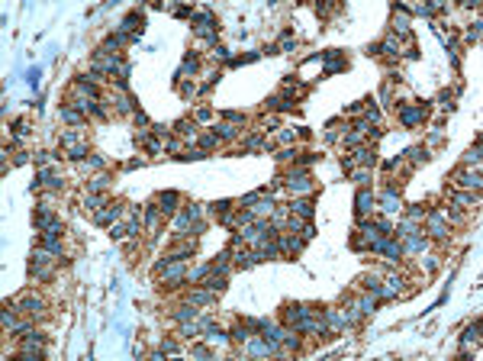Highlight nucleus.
Wrapping results in <instances>:
<instances>
[{"label":"nucleus","mask_w":483,"mask_h":361,"mask_svg":"<svg viewBox=\"0 0 483 361\" xmlns=\"http://www.w3.org/2000/svg\"><path fill=\"white\" fill-rule=\"evenodd\" d=\"M155 271L164 277V284H168V287H181L184 280H187V268H184L181 261H171V258H164Z\"/></svg>","instance_id":"obj_1"},{"label":"nucleus","mask_w":483,"mask_h":361,"mask_svg":"<svg viewBox=\"0 0 483 361\" xmlns=\"http://www.w3.org/2000/svg\"><path fill=\"white\" fill-rule=\"evenodd\" d=\"M13 310H20V313H29V316H36V313H42L46 310V300H42L39 294H32V290H23L20 297H13Z\"/></svg>","instance_id":"obj_2"},{"label":"nucleus","mask_w":483,"mask_h":361,"mask_svg":"<svg viewBox=\"0 0 483 361\" xmlns=\"http://www.w3.org/2000/svg\"><path fill=\"white\" fill-rule=\"evenodd\" d=\"M61 148H65V152L71 155V158H77V162H81V158L87 155V142H84V139L77 136V133H65V136H61Z\"/></svg>","instance_id":"obj_3"},{"label":"nucleus","mask_w":483,"mask_h":361,"mask_svg":"<svg viewBox=\"0 0 483 361\" xmlns=\"http://www.w3.org/2000/svg\"><path fill=\"white\" fill-rule=\"evenodd\" d=\"M193 23H197V26H193V32H197L200 39H206V42H216V20H213L209 13H200Z\"/></svg>","instance_id":"obj_4"},{"label":"nucleus","mask_w":483,"mask_h":361,"mask_svg":"<svg viewBox=\"0 0 483 361\" xmlns=\"http://www.w3.org/2000/svg\"><path fill=\"white\" fill-rule=\"evenodd\" d=\"M454 184H458L461 190H473V193H477L480 190V171L477 168H473V171H458V174H454Z\"/></svg>","instance_id":"obj_5"},{"label":"nucleus","mask_w":483,"mask_h":361,"mask_svg":"<svg viewBox=\"0 0 483 361\" xmlns=\"http://www.w3.org/2000/svg\"><path fill=\"white\" fill-rule=\"evenodd\" d=\"M355 204H358V216L364 219L367 213H374V210H377V197H374L367 187H361V190H358V200H355Z\"/></svg>","instance_id":"obj_6"},{"label":"nucleus","mask_w":483,"mask_h":361,"mask_svg":"<svg viewBox=\"0 0 483 361\" xmlns=\"http://www.w3.org/2000/svg\"><path fill=\"white\" fill-rule=\"evenodd\" d=\"M248 210H251V216H274L277 207H274V200H271V197H265V193L258 190V197H254V204Z\"/></svg>","instance_id":"obj_7"},{"label":"nucleus","mask_w":483,"mask_h":361,"mask_svg":"<svg viewBox=\"0 0 483 361\" xmlns=\"http://www.w3.org/2000/svg\"><path fill=\"white\" fill-rule=\"evenodd\" d=\"M290 193H310L313 190V178L306 171H296V174H290Z\"/></svg>","instance_id":"obj_8"},{"label":"nucleus","mask_w":483,"mask_h":361,"mask_svg":"<svg viewBox=\"0 0 483 361\" xmlns=\"http://www.w3.org/2000/svg\"><path fill=\"white\" fill-rule=\"evenodd\" d=\"M380 207H383V213H390V216H393V213H400V210H403V200H400V193H397V187H393V184H390V187H386L383 200H380Z\"/></svg>","instance_id":"obj_9"},{"label":"nucleus","mask_w":483,"mask_h":361,"mask_svg":"<svg viewBox=\"0 0 483 361\" xmlns=\"http://www.w3.org/2000/svg\"><path fill=\"white\" fill-rule=\"evenodd\" d=\"M42 184H49V187H55V190H58V187H61L58 171H55V168H42V171L36 174V181H32V190H39Z\"/></svg>","instance_id":"obj_10"},{"label":"nucleus","mask_w":483,"mask_h":361,"mask_svg":"<svg viewBox=\"0 0 483 361\" xmlns=\"http://www.w3.org/2000/svg\"><path fill=\"white\" fill-rule=\"evenodd\" d=\"M119 213H122V207H119V204H107V207L100 210V213H94V219H97L100 226H113V223L119 219Z\"/></svg>","instance_id":"obj_11"},{"label":"nucleus","mask_w":483,"mask_h":361,"mask_svg":"<svg viewBox=\"0 0 483 361\" xmlns=\"http://www.w3.org/2000/svg\"><path fill=\"white\" fill-rule=\"evenodd\" d=\"M422 116H425V107H422V103H419V107H403V113H400L403 126H416V123H422Z\"/></svg>","instance_id":"obj_12"},{"label":"nucleus","mask_w":483,"mask_h":361,"mask_svg":"<svg viewBox=\"0 0 483 361\" xmlns=\"http://www.w3.org/2000/svg\"><path fill=\"white\" fill-rule=\"evenodd\" d=\"M290 213L310 223V219H313V213H316V207H313V200H293V204H290Z\"/></svg>","instance_id":"obj_13"},{"label":"nucleus","mask_w":483,"mask_h":361,"mask_svg":"<svg viewBox=\"0 0 483 361\" xmlns=\"http://www.w3.org/2000/svg\"><path fill=\"white\" fill-rule=\"evenodd\" d=\"M303 242H306V239H300V235H293V232L284 235V239H277V245H280V252H284V255L300 252V249H303Z\"/></svg>","instance_id":"obj_14"},{"label":"nucleus","mask_w":483,"mask_h":361,"mask_svg":"<svg viewBox=\"0 0 483 361\" xmlns=\"http://www.w3.org/2000/svg\"><path fill=\"white\" fill-rule=\"evenodd\" d=\"M428 232H432L435 239H445V235H448V223H445L442 213H432V216H428Z\"/></svg>","instance_id":"obj_15"},{"label":"nucleus","mask_w":483,"mask_h":361,"mask_svg":"<svg viewBox=\"0 0 483 361\" xmlns=\"http://www.w3.org/2000/svg\"><path fill=\"white\" fill-rule=\"evenodd\" d=\"M174 319L178 323H190V319H200V310H197V303H184V306H178V313H174Z\"/></svg>","instance_id":"obj_16"},{"label":"nucleus","mask_w":483,"mask_h":361,"mask_svg":"<svg viewBox=\"0 0 483 361\" xmlns=\"http://www.w3.org/2000/svg\"><path fill=\"white\" fill-rule=\"evenodd\" d=\"M213 300H216V294H213V290H206V287L203 290H190V303H197V306H209Z\"/></svg>","instance_id":"obj_17"},{"label":"nucleus","mask_w":483,"mask_h":361,"mask_svg":"<svg viewBox=\"0 0 483 361\" xmlns=\"http://www.w3.org/2000/svg\"><path fill=\"white\" fill-rule=\"evenodd\" d=\"M374 162H377V155H374L371 145H361V148L355 152V165H374Z\"/></svg>","instance_id":"obj_18"},{"label":"nucleus","mask_w":483,"mask_h":361,"mask_svg":"<svg viewBox=\"0 0 483 361\" xmlns=\"http://www.w3.org/2000/svg\"><path fill=\"white\" fill-rule=\"evenodd\" d=\"M178 200H181V197H178V193H174V190L161 193V197H158V204H161V207H158V210H161V213H171V210L178 207Z\"/></svg>","instance_id":"obj_19"},{"label":"nucleus","mask_w":483,"mask_h":361,"mask_svg":"<svg viewBox=\"0 0 483 361\" xmlns=\"http://www.w3.org/2000/svg\"><path fill=\"white\" fill-rule=\"evenodd\" d=\"M61 119L71 123V126H81V123H84V113H77L74 107H61Z\"/></svg>","instance_id":"obj_20"},{"label":"nucleus","mask_w":483,"mask_h":361,"mask_svg":"<svg viewBox=\"0 0 483 361\" xmlns=\"http://www.w3.org/2000/svg\"><path fill=\"white\" fill-rule=\"evenodd\" d=\"M425 245H428V242H425L422 235L416 232V235H409V242L403 245V252H425Z\"/></svg>","instance_id":"obj_21"},{"label":"nucleus","mask_w":483,"mask_h":361,"mask_svg":"<svg viewBox=\"0 0 483 361\" xmlns=\"http://www.w3.org/2000/svg\"><path fill=\"white\" fill-rule=\"evenodd\" d=\"M477 339H480V319L473 323V326H467V332H464V339H461V342H464V348H467L470 342H477ZM464 348H461V355H464Z\"/></svg>","instance_id":"obj_22"},{"label":"nucleus","mask_w":483,"mask_h":361,"mask_svg":"<svg viewBox=\"0 0 483 361\" xmlns=\"http://www.w3.org/2000/svg\"><path fill=\"white\" fill-rule=\"evenodd\" d=\"M107 184H110V178H107V174L100 171V174H94V178L87 181V187H91V193H100L103 187H107Z\"/></svg>","instance_id":"obj_23"},{"label":"nucleus","mask_w":483,"mask_h":361,"mask_svg":"<svg viewBox=\"0 0 483 361\" xmlns=\"http://www.w3.org/2000/svg\"><path fill=\"white\" fill-rule=\"evenodd\" d=\"M361 284H364V290H367V294H374V297H377V294H380V284H383V280L377 277V274H367V277L361 280Z\"/></svg>","instance_id":"obj_24"},{"label":"nucleus","mask_w":483,"mask_h":361,"mask_svg":"<svg viewBox=\"0 0 483 361\" xmlns=\"http://www.w3.org/2000/svg\"><path fill=\"white\" fill-rule=\"evenodd\" d=\"M84 207H87V210H91V213H100V210H103V207H107V204H103V197H100V193H91V197H87V200H84Z\"/></svg>","instance_id":"obj_25"},{"label":"nucleus","mask_w":483,"mask_h":361,"mask_svg":"<svg viewBox=\"0 0 483 361\" xmlns=\"http://www.w3.org/2000/svg\"><path fill=\"white\" fill-rule=\"evenodd\" d=\"M232 339H235V342H248V339H251L248 326H245V323H235V326H232Z\"/></svg>","instance_id":"obj_26"},{"label":"nucleus","mask_w":483,"mask_h":361,"mask_svg":"<svg viewBox=\"0 0 483 361\" xmlns=\"http://www.w3.org/2000/svg\"><path fill=\"white\" fill-rule=\"evenodd\" d=\"M103 168V158H81V171H100Z\"/></svg>","instance_id":"obj_27"},{"label":"nucleus","mask_w":483,"mask_h":361,"mask_svg":"<svg viewBox=\"0 0 483 361\" xmlns=\"http://www.w3.org/2000/svg\"><path fill=\"white\" fill-rule=\"evenodd\" d=\"M406 155H409V162H412V165H419V162H425V158H428V152H425L422 145H412Z\"/></svg>","instance_id":"obj_28"},{"label":"nucleus","mask_w":483,"mask_h":361,"mask_svg":"<svg viewBox=\"0 0 483 361\" xmlns=\"http://www.w3.org/2000/svg\"><path fill=\"white\" fill-rule=\"evenodd\" d=\"M213 136H216V139H232V136H235V126H232V123H223V126L213 129Z\"/></svg>","instance_id":"obj_29"},{"label":"nucleus","mask_w":483,"mask_h":361,"mask_svg":"<svg viewBox=\"0 0 483 361\" xmlns=\"http://www.w3.org/2000/svg\"><path fill=\"white\" fill-rule=\"evenodd\" d=\"M113 103H116V110H122V113L133 110V97H126V94H116V97H113Z\"/></svg>","instance_id":"obj_30"},{"label":"nucleus","mask_w":483,"mask_h":361,"mask_svg":"<svg viewBox=\"0 0 483 361\" xmlns=\"http://www.w3.org/2000/svg\"><path fill=\"white\" fill-rule=\"evenodd\" d=\"M296 136H300V129H280V133H277V142H284V145H290V142H293Z\"/></svg>","instance_id":"obj_31"},{"label":"nucleus","mask_w":483,"mask_h":361,"mask_svg":"<svg viewBox=\"0 0 483 361\" xmlns=\"http://www.w3.org/2000/svg\"><path fill=\"white\" fill-rule=\"evenodd\" d=\"M355 306H358V313H361V316H367V313L374 310V297H361V300H358Z\"/></svg>","instance_id":"obj_32"},{"label":"nucleus","mask_w":483,"mask_h":361,"mask_svg":"<svg viewBox=\"0 0 483 361\" xmlns=\"http://www.w3.org/2000/svg\"><path fill=\"white\" fill-rule=\"evenodd\" d=\"M193 71H197V58H193V55H187V58H184V65H181V71H178V74H193Z\"/></svg>","instance_id":"obj_33"},{"label":"nucleus","mask_w":483,"mask_h":361,"mask_svg":"<svg viewBox=\"0 0 483 361\" xmlns=\"http://www.w3.org/2000/svg\"><path fill=\"white\" fill-rule=\"evenodd\" d=\"M464 162H467V165H473V168H477V165H480V145H473L470 152L464 155Z\"/></svg>","instance_id":"obj_34"},{"label":"nucleus","mask_w":483,"mask_h":361,"mask_svg":"<svg viewBox=\"0 0 483 361\" xmlns=\"http://www.w3.org/2000/svg\"><path fill=\"white\" fill-rule=\"evenodd\" d=\"M209 58H213V61H226V58H229V49H223V46H216L213 52H209Z\"/></svg>","instance_id":"obj_35"},{"label":"nucleus","mask_w":483,"mask_h":361,"mask_svg":"<svg viewBox=\"0 0 483 361\" xmlns=\"http://www.w3.org/2000/svg\"><path fill=\"white\" fill-rule=\"evenodd\" d=\"M13 126H16V136H20V139H23V136H29V119H16Z\"/></svg>","instance_id":"obj_36"},{"label":"nucleus","mask_w":483,"mask_h":361,"mask_svg":"<svg viewBox=\"0 0 483 361\" xmlns=\"http://www.w3.org/2000/svg\"><path fill=\"white\" fill-rule=\"evenodd\" d=\"M425 216H428V213H425L422 207H412V210H409V219H412V223H419V219H425Z\"/></svg>","instance_id":"obj_37"},{"label":"nucleus","mask_w":483,"mask_h":361,"mask_svg":"<svg viewBox=\"0 0 483 361\" xmlns=\"http://www.w3.org/2000/svg\"><path fill=\"white\" fill-rule=\"evenodd\" d=\"M226 119H229V123H232V126H235V123H245V116H242V113H239V110H229V113H226Z\"/></svg>","instance_id":"obj_38"},{"label":"nucleus","mask_w":483,"mask_h":361,"mask_svg":"<svg viewBox=\"0 0 483 361\" xmlns=\"http://www.w3.org/2000/svg\"><path fill=\"white\" fill-rule=\"evenodd\" d=\"M158 213H161V210H145V223L155 226V223H158Z\"/></svg>","instance_id":"obj_39"},{"label":"nucleus","mask_w":483,"mask_h":361,"mask_svg":"<svg viewBox=\"0 0 483 361\" xmlns=\"http://www.w3.org/2000/svg\"><path fill=\"white\" fill-rule=\"evenodd\" d=\"M161 351H168V355H174V351H178V345H174L171 339H164V342H161Z\"/></svg>","instance_id":"obj_40"},{"label":"nucleus","mask_w":483,"mask_h":361,"mask_svg":"<svg viewBox=\"0 0 483 361\" xmlns=\"http://www.w3.org/2000/svg\"><path fill=\"white\" fill-rule=\"evenodd\" d=\"M181 94H184V97H190V94H197V84H181Z\"/></svg>","instance_id":"obj_41"},{"label":"nucleus","mask_w":483,"mask_h":361,"mask_svg":"<svg viewBox=\"0 0 483 361\" xmlns=\"http://www.w3.org/2000/svg\"><path fill=\"white\" fill-rule=\"evenodd\" d=\"M190 351H193V355H197V358H206V355H209V348H203V345H193Z\"/></svg>","instance_id":"obj_42"},{"label":"nucleus","mask_w":483,"mask_h":361,"mask_svg":"<svg viewBox=\"0 0 483 361\" xmlns=\"http://www.w3.org/2000/svg\"><path fill=\"white\" fill-rule=\"evenodd\" d=\"M36 162H39V165H52V155H49V152H39Z\"/></svg>","instance_id":"obj_43"},{"label":"nucleus","mask_w":483,"mask_h":361,"mask_svg":"<svg viewBox=\"0 0 483 361\" xmlns=\"http://www.w3.org/2000/svg\"><path fill=\"white\" fill-rule=\"evenodd\" d=\"M136 123H139V126H145V123H148V116H145L142 110H136Z\"/></svg>","instance_id":"obj_44"}]
</instances>
